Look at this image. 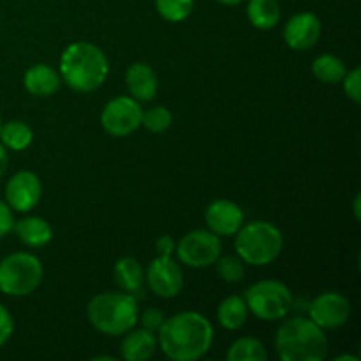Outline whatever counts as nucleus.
Returning <instances> with one entry per match:
<instances>
[{
	"label": "nucleus",
	"mask_w": 361,
	"mask_h": 361,
	"mask_svg": "<svg viewBox=\"0 0 361 361\" xmlns=\"http://www.w3.org/2000/svg\"><path fill=\"white\" fill-rule=\"evenodd\" d=\"M204 222L208 231L226 238L238 233V229L245 224V215L235 201L215 200L204 210Z\"/></svg>",
	"instance_id": "obj_14"
},
{
	"label": "nucleus",
	"mask_w": 361,
	"mask_h": 361,
	"mask_svg": "<svg viewBox=\"0 0 361 361\" xmlns=\"http://www.w3.org/2000/svg\"><path fill=\"white\" fill-rule=\"evenodd\" d=\"M113 277H115L116 286L120 291H126L129 295L143 296L145 293V268L141 267L140 261L136 257H120L113 268Z\"/></svg>",
	"instance_id": "obj_18"
},
{
	"label": "nucleus",
	"mask_w": 361,
	"mask_h": 361,
	"mask_svg": "<svg viewBox=\"0 0 361 361\" xmlns=\"http://www.w3.org/2000/svg\"><path fill=\"white\" fill-rule=\"evenodd\" d=\"M173 123V113L166 106H154L150 109H145L141 116V127L154 134L166 133Z\"/></svg>",
	"instance_id": "obj_27"
},
{
	"label": "nucleus",
	"mask_w": 361,
	"mask_h": 361,
	"mask_svg": "<svg viewBox=\"0 0 361 361\" xmlns=\"http://www.w3.org/2000/svg\"><path fill=\"white\" fill-rule=\"evenodd\" d=\"M34 141V133H32L30 126L21 120H9V122H2L0 127V143L11 152H23Z\"/></svg>",
	"instance_id": "obj_23"
},
{
	"label": "nucleus",
	"mask_w": 361,
	"mask_h": 361,
	"mask_svg": "<svg viewBox=\"0 0 361 361\" xmlns=\"http://www.w3.org/2000/svg\"><path fill=\"white\" fill-rule=\"evenodd\" d=\"M14 334V319L13 314L9 312L6 305L0 303V348L9 342V338Z\"/></svg>",
	"instance_id": "obj_30"
},
{
	"label": "nucleus",
	"mask_w": 361,
	"mask_h": 361,
	"mask_svg": "<svg viewBox=\"0 0 361 361\" xmlns=\"http://www.w3.org/2000/svg\"><path fill=\"white\" fill-rule=\"evenodd\" d=\"M148 289L159 298H175L183 289V271L173 256H157L145 270Z\"/></svg>",
	"instance_id": "obj_10"
},
{
	"label": "nucleus",
	"mask_w": 361,
	"mask_h": 361,
	"mask_svg": "<svg viewBox=\"0 0 361 361\" xmlns=\"http://www.w3.org/2000/svg\"><path fill=\"white\" fill-rule=\"evenodd\" d=\"M155 9L169 23L185 21L194 11V0H155Z\"/></svg>",
	"instance_id": "obj_25"
},
{
	"label": "nucleus",
	"mask_w": 361,
	"mask_h": 361,
	"mask_svg": "<svg viewBox=\"0 0 361 361\" xmlns=\"http://www.w3.org/2000/svg\"><path fill=\"white\" fill-rule=\"evenodd\" d=\"M175 252L180 263L189 268L201 270L214 267L222 254L221 236L214 235L208 229H194L178 240Z\"/></svg>",
	"instance_id": "obj_8"
},
{
	"label": "nucleus",
	"mask_w": 361,
	"mask_h": 361,
	"mask_svg": "<svg viewBox=\"0 0 361 361\" xmlns=\"http://www.w3.org/2000/svg\"><path fill=\"white\" fill-rule=\"evenodd\" d=\"M13 231L23 245L34 247V249L46 247L53 238L51 226L42 217H23L20 221H14Z\"/></svg>",
	"instance_id": "obj_19"
},
{
	"label": "nucleus",
	"mask_w": 361,
	"mask_h": 361,
	"mask_svg": "<svg viewBox=\"0 0 361 361\" xmlns=\"http://www.w3.org/2000/svg\"><path fill=\"white\" fill-rule=\"evenodd\" d=\"M353 207H355V217H356V221H360V194L355 197V204H353Z\"/></svg>",
	"instance_id": "obj_35"
},
{
	"label": "nucleus",
	"mask_w": 361,
	"mask_h": 361,
	"mask_svg": "<svg viewBox=\"0 0 361 361\" xmlns=\"http://www.w3.org/2000/svg\"><path fill=\"white\" fill-rule=\"evenodd\" d=\"M44 267L30 252H13L0 261V293L13 298L28 296L41 286Z\"/></svg>",
	"instance_id": "obj_6"
},
{
	"label": "nucleus",
	"mask_w": 361,
	"mask_h": 361,
	"mask_svg": "<svg viewBox=\"0 0 361 361\" xmlns=\"http://www.w3.org/2000/svg\"><path fill=\"white\" fill-rule=\"evenodd\" d=\"M42 196V185L34 171H18L6 183V203L13 212L27 214L34 210Z\"/></svg>",
	"instance_id": "obj_12"
},
{
	"label": "nucleus",
	"mask_w": 361,
	"mask_h": 361,
	"mask_svg": "<svg viewBox=\"0 0 361 361\" xmlns=\"http://www.w3.org/2000/svg\"><path fill=\"white\" fill-rule=\"evenodd\" d=\"M88 323L108 337H122L140 319V303L126 291L101 293L87 305Z\"/></svg>",
	"instance_id": "obj_4"
},
{
	"label": "nucleus",
	"mask_w": 361,
	"mask_h": 361,
	"mask_svg": "<svg viewBox=\"0 0 361 361\" xmlns=\"http://www.w3.org/2000/svg\"><path fill=\"white\" fill-rule=\"evenodd\" d=\"M236 256L249 267H268L281 257L284 235L268 221L243 224L235 235Z\"/></svg>",
	"instance_id": "obj_5"
},
{
	"label": "nucleus",
	"mask_w": 361,
	"mask_h": 361,
	"mask_svg": "<svg viewBox=\"0 0 361 361\" xmlns=\"http://www.w3.org/2000/svg\"><path fill=\"white\" fill-rule=\"evenodd\" d=\"M176 249V240L169 235H162L161 238L155 242V250L157 256H173Z\"/></svg>",
	"instance_id": "obj_32"
},
{
	"label": "nucleus",
	"mask_w": 361,
	"mask_h": 361,
	"mask_svg": "<svg viewBox=\"0 0 361 361\" xmlns=\"http://www.w3.org/2000/svg\"><path fill=\"white\" fill-rule=\"evenodd\" d=\"M348 73L344 60L331 53H323L312 60V74L324 85H338Z\"/></svg>",
	"instance_id": "obj_22"
},
{
	"label": "nucleus",
	"mask_w": 361,
	"mask_h": 361,
	"mask_svg": "<svg viewBox=\"0 0 361 361\" xmlns=\"http://www.w3.org/2000/svg\"><path fill=\"white\" fill-rule=\"evenodd\" d=\"M13 226H14L13 210H11V207L6 203V201L0 200V240L13 231Z\"/></svg>",
	"instance_id": "obj_31"
},
{
	"label": "nucleus",
	"mask_w": 361,
	"mask_h": 361,
	"mask_svg": "<svg viewBox=\"0 0 361 361\" xmlns=\"http://www.w3.org/2000/svg\"><path fill=\"white\" fill-rule=\"evenodd\" d=\"M126 85L130 97L137 102L154 101L159 92V78L148 63L136 62L127 69Z\"/></svg>",
	"instance_id": "obj_15"
},
{
	"label": "nucleus",
	"mask_w": 361,
	"mask_h": 361,
	"mask_svg": "<svg viewBox=\"0 0 361 361\" xmlns=\"http://www.w3.org/2000/svg\"><path fill=\"white\" fill-rule=\"evenodd\" d=\"M143 108L130 95H118L106 102L101 113V126L109 136L127 137L141 127Z\"/></svg>",
	"instance_id": "obj_9"
},
{
	"label": "nucleus",
	"mask_w": 361,
	"mask_h": 361,
	"mask_svg": "<svg viewBox=\"0 0 361 361\" xmlns=\"http://www.w3.org/2000/svg\"><path fill=\"white\" fill-rule=\"evenodd\" d=\"M337 361H344V360H351V361H358L360 358L358 356H351V355H342V356H337V358H335Z\"/></svg>",
	"instance_id": "obj_36"
},
{
	"label": "nucleus",
	"mask_w": 361,
	"mask_h": 361,
	"mask_svg": "<svg viewBox=\"0 0 361 361\" xmlns=\"http://www.w3.org/2000/svg\"><path fill=\"white\" fill-rule=\"evenodd\" d=\"M245 267L247 264L240 259L238 256H222L215 261L217 275L228 284H238L245 279Z\"/></svg>",
	"instance_id": "obj_26"
},
{
	"label": "nucleus",
	"mask_w": 361,
	"mask_h": 361,
	"mask_svg": "<svg viewBox=\"0 0 361 361\" xmlns=\"http://www.w3.org/2000/svg\"><path fill=\"white\" fill-rule=\"evenodd\" d=\"M228 361H268V351L259 338L240 337L226 353Z\"/></svg>",
	"instance_id": "obj_24"
},
{
	"label": "nucleus",
	"mask_w": 361,
	"mask_h": 361,
	"mask_svg": "<svg viewBox=\"0 0 361 361\" xmlns=\"http://www.w3.org/2000/svg\"><path fill=\"white\" fill-rule=\"evenodd\" d=\"M247 309L254 317L267 323L282 321L291 314L295 307V296L288 284L274 279L257 281L243 295Z\"/></svg>",
	"instance_id": "obj_7"
},
{
	"label": "nucleus",
	"mask_w": 361,
	"mask_h": 361,
	"mask_svg": "<svg viewBox=\"0 0 361 361\" xmlns=\"http://www.w3.org/2000/svg\"><path fill=\"white\" fill-rule=\"evenodd\" d=\"M0 127H2V116H0Z\"/></svg>",
	"instance_id": "obj_37"
},
{
	"label": "nucleus",
	"mask_w": 361,
	"mask_h": 361,
	"mask_svg": "<svg viewBox=\"0 0 361 361\" xmlns=\"http://www.w3.org/2000/svg\"><path fill=\"white\" fill-rule=\"evenodd\" d=\"M321 32H323V25L316 14L296 13L284 25L282 37L286 44L295 51H307L319 42Z\"/></svg>",
	"instance_id": "obj_13"
},
{
	"label": "nucleus",
	"mask_w": 361,
	"mask_h": 361,
	"mask_svg": "<svg viewBox=\"0 0 361 361\" xmlns=\"http://www.w3.org/2000/svg\"><path fill=\"white\" fill-rule=\"evenodd\" d=\"M59 73L71 90L90 94V92L99 90L108 80V56L99 46L92 42H73L62 51Z\"/></svg>",
	"instance_id": "obj_2"
},
{
	"label": "nucleus",
	"mask_w": 361,
	"mask_h": 361,
	"mask_svg": "<svg viewBox=\"0 0 361 361\" xmlns=\"http://www.w3.org/2000/svg\"><path fill=\"white\" fill-rule=\"evenodd\" d=\"M309 317L319 328L337 330L344 326L351 317V302L345 295L337 291H326L317 295L307 307Z\"/></svg>",
	"instance_id": "obj_11"
},
{
	"label": "nucleus",
	"mask_w": 361,
	"mask_h": 361,
	"mask_svg": "<svg viewBox=\"0 0 361 361\" xmlns=\"http://www.w3.org/2000/svg\"><path fill=\"white\" fill-rule=\"evenodd\" d=\"M164 319H166L164 312H162L161 309H154V307H152V309H147L143 314H140L137 323H141V326H143L145 330L157 334V331L161 330Z\"/></svg>",
	"instance_id": "obj_29"
},
{
	"label": "nucleus",
	"mask_w": 361,
	"mask_h": 361,
	"mask_svg": "<svg viewBox=\"0 0 361 361\" xmlns=\"http://www.w3.org/2000/svg\"><path fill=\"white\" fill-rule=\"evenodd\" d=\"M215 341L210 321L200 312L185 310L166 317L157 331V345L173 361H197L208 355Z\"/></svg>",
	"instance_id": "obj_1"
},
{
	"label": "nucleus",
	"mask_w": 361,
	"mask_h": 361,
	"mask_svg": "<svg viewBox=\"0 0 361 361\" xmlns=\"http://www.w3.org/2000/svg\"><path fill=\"white\" fill-rule=\"evenodd\" d=\"M7 168H9V150L0 143V178L6 175Z\"/></svg>",
	"instance_id": "obj_33"
},
{
	"label": "nucleus",
	"mask_w": 361,
	"mask_h": 361,
	"mask_svg": "<svg viewBox=\"0 0 361 361\" xmlns=\"http://www.w3.org/2000/svg\"><path fill=\"white\" fill-rule=\"evenodd\" d=\"M23 85L25 90L34 97H51L59 92L62 78L59 71H55L48 63H35L25 71Z\"/></svg>",
	"instance_id": "obj_17"
},
{
	"label": "nucleus",
	"mask_w": 361,
	"mask_h": 361,
	"mask_svg": "<svg viewBox=\"0 0 361 361\" xmlns=\"http://www.w3.org/2000/svg\"><path fill=\"white\" fill-rule=\"evenodd\" d=\"M247 18L257 30H271L281 21V4L279 0H249Z\"/></svg>",
	"instance_id": "obj_21"
},
{
	"label": "nucleus",
	"mask_w": 361,
	"mask_h": 361,
	"mask_svg": "<svg viewBox=\"0 0 361 361\" xmlns=\"http://www.w3.org/2000/svg\"><path fill=\"white\" fill-rule=\"evenodd\" d=\"M342 87H344L345 95L351 99L353 102H358L361 101V71L360 67H355L353 71H348L345 76L342 78Z\"/></svg>",
	"instance_id": "obj_28"
},
{
	"label": "nucleus",
	"mask_w": 361,
	"mask_h": 361,
	"mask_svg": "<svg viewBox=\"0 0 361 361\" xmlns=\"http://www.w3.org/2000/svg\"><path fill=\"white\" fill-rule=\"evenodd\" d=\"M275 351L282 361H323L328 358L330 342L310 317H284L275 335Z\"/></svg>",
	"instance_id": "obj_3"
},
{
	"label": "nucleus",
	"mask_w": 361,
	"mask_h": 361,
	"mask_svg": "<svg viewBox=\"0 0 361 361\" xmlns=\"http://www.w3.org/2000/svg\"><path fill=\"white\" fill-rule=\"evenodd\" d=\"M157 349V334L145 330L143 326H134L123 334L120 355L126 361H147L155 355Z\"/></svg>",
	"instance_id": "obj_16"
},
{
	"label": "nucleus",
	"mask_w": 361,
	"mask_h": 361,
	"mask_svg": "<svg viewBox=\"0 0 361 361\" xmlns=\"http://www.w3.org/2000/svg\"><path fill=\"white\" fill-rule=\"evenodd\" d=\"M249 309L243 296L231 295L222 300L217 307V321L224 330L238 331L242 330L249 319Z\"/></svg>",
	"instance_id": "obj_20"
},
{
	"label": "nucleus",
	"mask_w": 361,
	"mask_h": 361,
	"mask_svg": "<svg viewBox=\"0 0 361 361\" xmlns=\"http://www.w3.org/2000/svg\"><path fill=\"white\" fill-rule=\"evenodd\" d=\"M217 2L222 4V6L233 7V6H240V4L245 2V0H217Z\"/></svg>",
	"instance_id": "obj_34"
}]
</instances>
